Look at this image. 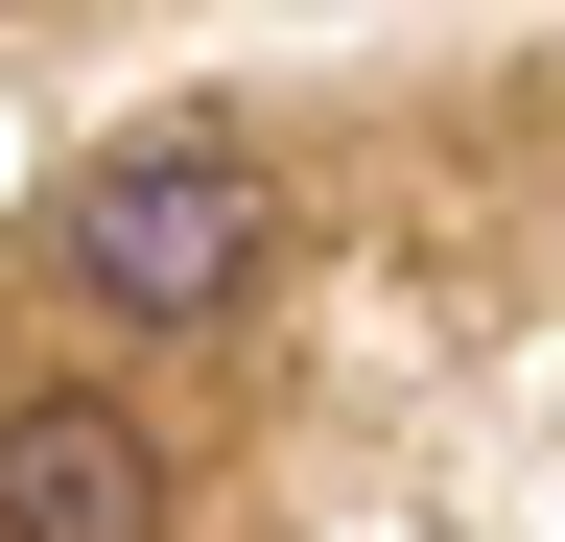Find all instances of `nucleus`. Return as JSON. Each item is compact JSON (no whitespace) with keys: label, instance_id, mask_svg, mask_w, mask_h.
<instances>
[{"label":"nucleus","instance_id":"obj_2","mask_svg":"<svg viewBox=\"0 0 565 542\" xmlns=\"http://www.w3.org/2000/svg\"><path fill=\"white\" fill-rule=\"evenodd\" d=\"M0 542H166L141 401H24V425H0Z\"/></svg>","mask_w":565,"mask_h":542},{"label":"nucleus","instance_id":"obj_1","mask_svg":"<svg viewBox=\"0 0 565 542\" xmlns=\"http://www.w3.org/2000/svg\"><path fill=\"white\" fill-rule=\"evenodd\" d=\"M259 259H282V189L236 142H118L95 189H71V284H95L118 330H212Z\"/></svg>","mask_w":565,"mask_h":542}]
</instances>
